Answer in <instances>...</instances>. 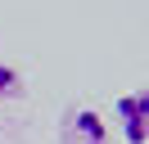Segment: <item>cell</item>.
Masks as SVG:
<instances>
[{
  "label": "cell",
  "instance_id": "1",
  "mask_svg": "<svg viewBox=\"0 0 149 144\" xmlns=\"http://www.w3.org/2000/svg\"><path fill=\"white\" fill-rule=\"evenodd\" d=\"M59 144H109V126L95 108H68Z\"/></svg>",
  "mask_w": 149,
  "mask_h": 144
},
{
  "label": "cell",
  "instance_id": "3",
  "mask_svg": "<svg viewBox=\"0 0 149 144\" xmlns=\"http://www.w3.org/2000/svg\"><path fill=\"white\" fill-rule=\"evenodd\" d=\"M18 86H23V81H18V72H14L9 63L0 59V99H9V95H18Z\"/></svg>",
  "mask_w": 149,
  "mask_h": 144
},
{
  "label": "cell",
  "instance_id": "2",
  "mask_svg": "<svg viewBox=\"0 0 149 144\" xmlns=\"http://www.w3.org/2000/svg\"><path fill=\"white\" fill-rule=\"evenodd\" d=\"M118 122H122L127 144H145L149 140V99H145V90L118 95Z\"/></svg>",
  "mask_w": 149,
  "mask_h": 144
}]
</instances>
